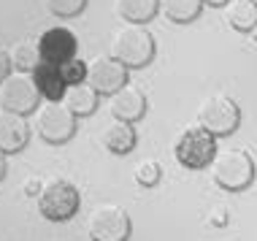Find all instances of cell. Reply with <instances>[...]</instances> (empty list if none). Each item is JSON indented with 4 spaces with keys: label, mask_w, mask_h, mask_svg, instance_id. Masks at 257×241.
<instances>
[{
    "label": "cell",
    "mask_w": 257,
    "mask_h": 241,
    "mask_svg": "<svg viewBox=\"0 0 257 241\" xmlns=\"http://www.w3.org/2000/svg\"><path fill=\"white\" fill-rule=\"evenodd\" d=\"M155 36L147 25L124 22L111 38V57H116L127 68H147L155 60Z\"/></svg>",
    "instance_id": "6da1fadb"
},
{
    "label": "cell",
    "mask_w": 257,
    "mask_h": 241,
    "mask_svg": "<svg viewBox=\"0 0 257 241\" xmlns=\"http://www.w3.org/2000/svg\"><path fill=\"white\" fill-rule=\"evenodd\" d=\"M176 160L190 171H200L217 157V136L208 133L203 125H187L173 141Z\"/></svg>",
    "instance_id": "7a4b0ae2"
},
{
    "label": "cell",
    "mask_w": 257,
    "mask_h": 241,
    "mask_svg": "<svg viewBox=\"0 0 257 241\" xmlns=\"http://www.w3.org/2000/svg\"><path fill=\"white\" fill-rule=\"evenodd\" d=\"M211 176L222 190L241 192L254 182L257 168L246 149H225V152H217V157H214Z\"/></svg>",
    "instance_id": "3957f363"
},
{
    "label": "cell",
    "mask_w": 257,
    "mask_h": 241,
    "mask_svg": "<svg viewBox=\"0 0 257 241\" xmlns=\"http://www.w3.org/2000/svg\"><path fill=\"white\" fill-rule=\"evenodd\" d=\"M81 206V195L68 179H49L38 192V211L49 222H65Z\"/></svg>",
    "instance_id": "277c9868"
},
{
    "label": "cell",
    "mask_w": 257,
    "mask_h": 241,
    "mask_svg": "<svg viewBox=\"0 0 257 241\" xmlns=\"http://www.w3.org/2000/svg\"><path fill=\"white\" fill-rule=\"evenodd\" d=\"M198 125H203L214 136H230L241 125V108L230 95L214 92L198 106Z\"/></svg>",
    "instance_id": "5b68a950"
},
{
    "label": "cell",
    "mask_w": 257,
    "mask_h": 241,
    "mask_svg": "<svg viewBox=\"0 0 257 241\" xmlns=\"http://www.w3.org/2000/svg\"><path fill=\"white\" fill-rule=\"evenodd\" d=\"M36 128L46 144H65L73 139L76 128H79V116L62 100H46L44 106H38Z\"/></svg>",
    "instance_id": "8992f818"
},
{
    "label": "cell",
    "mask_w": 257,
    "mask_h": 241,
    "mask_svg": "<svg viewBox=\"0 0 257 241\" xmlns=\"http://www.w3.org/2000/svg\"><path fill=\"white\" fill-rule=\"evenodd\" d=\"M41 92L33 81V73L27 71H11L0 81V108L17 114H33L38 111Z\"/></svg>",
    "instance_id": "52a82bcc"
},
{
    "label": "cell",
    "mask_w": 257,
    "mask_h": 241,
    "mask_svg": "<svg viewBox=\"0 0 257 241\" xmlns=\"http://www.w3.org/2000/svg\"><path fill=\"white\" fill-rule=\"evenodd\" d=\"M89 238L92 241H127L130 238V214L116 203H100L89 211L87 222Z\"/></svg>",
    "instance_id": "ba28073f"
},
{
    "label": "cell",
    "mask_w": 257,
    "mask_h": 241,
    "mask_svg": "<svg viewBox=\"0 0 257 241\" xmlns=\"http://www.w3.org/2000/svg\"><path fill=\"white\" fill-rule=\"evenodd\" d=\"M38 52H41V63H52V65H65L68 60L79 57V38L73 30L68 27H49L38 36Z\"/></svg>",
    "instance_id": "9c48e42d"
},
{
    "label": "cell",
    "mask_w": 257,
    "mask_h": 241,
    "mask_svg": "<svg viewBox=\"0 0 257 241\" xmlns=\"http://www.w3.org/2000/svg\"><path fill=\"white\" fill-rule=\"evenodd\" d=\"M127 73H130V68L122 65L111 54H98V57H92L87 63V81L100 95H114L116 89H122L127 84Z\"/></svg>",
    "instance_id": "30bf717a"
},
{
    "label": "cell",
    "mask_w": 257,
    "mask_h": 241,
    "mask_svg": "<svg viewBox=\"0 0 257 241\" xmlns=\"http://www.w3.org/2000/svg\"><path fill=\"white\" fill-rule=\"evenodd\" d=\"M149 108V100H147V92L141 87H133L127 81L122 89H116L114 95H108V111L111 116L116 119H124V122H138Z\"/></svg>",
    "instance_id": "8fae6325"
},
{
    "label": "cell",
    "mask_w": 257,
    "mask_h": 241,
    "mask_svg": "<svg viewBox=\"0 0 257 241\" xmlns=\"http://www.w3.org/2000/svg\"><path fill=\"white\" fill-rule=\"evenodd\" d=\"M27 139H30V125H27L25 114L17 111H0V152L14 155L25 149Z\"/></svg>",
    "instance_id": "7c38bea8"
},
{
    "label": "cell",
    "mask_w": 257,
    "mask_h": 241,
    "mask_svg": "<svg viewBox=\"0 0 257 241\" xmlns=\"http://www.w3.org/2000/svg\"><path fill=\"white\" fill-rule=\"evenodd\" d=\"M33 81H36L38 92L44 100H62L68 89V81L62 76V68L52 63H38L33 68Z\"/></svg>",
    "instance_id": "4fadbf2b"
},
{
    "label": "cell",
    "mask_w": 257,
    "mask_h": 241,
    "mask_svg": "<svg viewBox=\"0 0 257 241\" xmlns=\"http://www.w3.org/2000/svg\"><path fill=\"white\" fill-rule=\"evenodd\" d=\"M103 147L108 149V152H114V155H127V152H133V147H136V141H138V136H136V128H133V122H124V119H111L106 128H103Z\"/></svg>",
    "instance_id": "5bb4252c"
},
{
    "label": "cell",
    "mask_w": 257,
    "mask_h": 241,
    "mask_svg": "<svg viewBox=\"0 0 257 241\" xmlns=\"http://www.w3.org/2000/svg\"><path fill=\"white\" fill-rule=\"evenodd\" d=\"M62 103L76 114V116H89L95 114V108L100 106V92L89 81H79V84H68Z\"/></svg>",
    "instance_id": "9a60e30c"
},
{
    "label": "cell",
    "mask_w": 257,
    "mask_h": 241,
    "mask_svg": "<svg viewBox=\"0 0 257 241\" xmlns=\"http://www.w3.org/2000/svg\"><path fill=\"white\" fill-rule=\"evenodd\" d=\"M225 22L238 33H252L257 27V0H227Z\"/></svg>",
    "instance_id": "2e32d148"
},
{
    "label": "cell",
    "mask_w": 257,
    "mask_h": 241,
    "mask_svg": "<svg viewBox=\"0 0 257 241\" xmlns=\"http://www.w3.org/2000/svg\"><path fill=\"white\" fill-rule=\"evenodd\" d=\"M114 11L122 22L147 25L160 11V0H114Z\"/></svg>",
    "instance_id": "e0dca14e"
},
{
    "label": "cell",
    "mask_w": 257,
    "mask_h": 241,
    "mask_svg": "<svg viewBox=\"0 0 257 241\" xmlns=\"http://www.w3.org/2000/svg\"><path fill=\"white\" fill-rule=\"evenodd\" d=\"M203 0H160V11L165 14V19L176 25H187L192 19H198Z\"/></svg>",
    "instance_id": "ac0fdd59"
},
{
    "label": "cell",
    "mask_w": 257,
    "mask_h": 241,
    "mask_svg": "<svg viewBox=\"0 0 257 241\" xmlns=\"http://www.w3.org/2000/svg\"><path fill=\"white\" fill-rule=\"evenodd\" d=\"M9 57H11L14 71H27V73H33V68L41 63L38 41L25 38V41H19V44H14L11 52H9Z\"/></svg>",
    "instance_id": "d6986e66"
},
{
    "label": "cell",
    "mask_w": 257,
    "mask_h": 241,
    "mask_svg": "<svg viewBox=\"0 0 257 241\" xmlns=\"http://www.w3.org/2000/svg\"><path fill=\"white\" fill-rule=\"evenodd\" d=\"M44 6L57 19H71V17H79L87 9V0H44Z\"/></svg>",
    "instance_id": "ffe728a7"
},
{
    "label": "cell",
    "mask_w": 257,
    "mask_h": 241,
    "mask_svg": "<svg viewBox=\"0 0 257 241\" xmlns=\"http://www.w3.org/2000/svg\"><path fill=\"white\" fill-rule=\"evenodd\" d=\"M160 176H163V168H160L157 160H141L136 165V182L141 184V187H155L160 182Z\"/></svg>",
    "instance_id": "44dd1931"
},
{
    "label": "cell",
    "mask_w": 257,
    "mask_h": 241,
    "mask_svg": "<svg viewBox=\"0 0 257 241\" xmlns=\"http://www.w3.org/2000/svg\"><path fill=\"white\" fill-rule=\"evenodd\" d=\"M62 68V76H65L68 84H79V81H87V63L81 57H73V60H68L65 65H60Z\"/></svg>",
    "instance_id": "7402d4cb"
},
{
    "label": "cell",
    "mask_w": 257,
    "mask_h": 241,
    "mask_svg": "<svg viewBox=\"0 0 257 241\" xmlns=\"http://www.w3.org/2000/svg\"><path fill=\"white\" fill-rule=\"evenodd\" d=\"M14 71V65H11V57H9V52L6 49H0V81H3L9 73Z\"/></svg>",
    "instance_id": "603a6c76"
},
{
    "label": "cell",
    "mask_w": 257,
    "mask_h": 241,
    "mask_svg": "<svg viewBox=\"0 0 257 241\" xmlns=\"http://www.w3.org/2000/svg\"><path fill=\"white\" fill-rule=\"evenodd\" d=\"M41 187H44V184H41L38 179H27V182H25V190H27V195H38V192H41Z\"/></svg>",
    "instance_id": "cb8c5ba5"
},
{
    "label": "cell",
    "mask_w": 257,
    "mask_h": 241,
    "mask_svg": "<svg viewBox=\"0 0 257 241\" xmlns=\"http://www.w3.org/2000/svg\"><path fill=\"white\" fill-rule=\"evenodd\" d=\"M214 222H217V225H225V209H217V211H214Z\"/></svg>",
    "instance_id": "d4e9b609"
},
{
    "label": "cell",
    "mask_w": 257,
    "mask_h": 241,
    "mask_svg": "<svg viewBox=\"0 0 257 241\" xmlns=\"http://www.w3.org/2000/svg\"><path fill=\"white\" fill-rule=\"evenodd\" d=\"M6 168H9V165H6V152H0V179L6 176Z\"/></svg>",
    "instance_id": "484cf974"
},
{
    "label": "cell",
    "mask_w": 257,
    "mask_h": 241,
    "mask_svg": "<svg viewBox=\"0 0 257 241\" xmlns=\"http://www.w3.org/2000/svg\"><path fill=\"white\" fill-rule=\"evenodd\" d=\"M225 3L227 0H203V6H222V9H225Z\"/></svg>",
    "instance_id": "4316f807"
},
{
    "label": "cell",
    "mask_w": 257,
    "mask_h": 241,
    "mask_svg": "<svg viewBox=\"0 0 257 241\" xmlns=\"http://www.w3.org/2000/svg\"><path fill=\"white\" fill-rule=\"evenodd\" d=\"M252 38H254V44H257V27H254V30H252Z\"/></svg>",
    "instance_id": "83f0119b"
}]
</instances>
